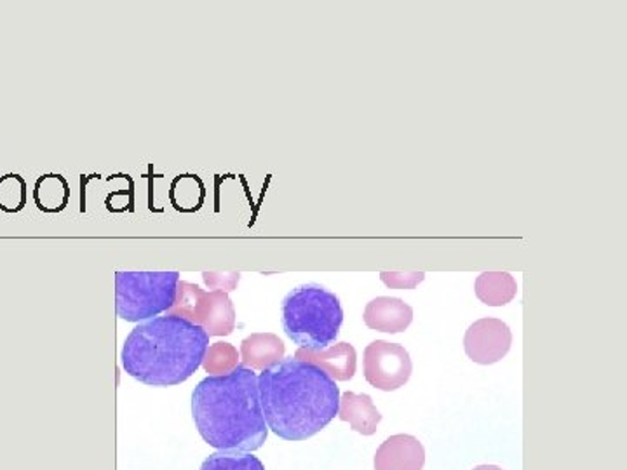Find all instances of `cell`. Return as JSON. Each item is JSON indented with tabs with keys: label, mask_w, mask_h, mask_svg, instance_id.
I'll list each match as a JSON object with an SVG mask.
<instances>
[{
	"label": "cell",
	"mask_w": 627,
	"mask_h": 470,
	"mask_svg": "<svg viewBox=\"0 0 627 470\" xmlns=\"http://www.w3.org/2000/svg\"><path fill=\"white\" fill-rule=\"evenodd\" d=\"M259 391L268 429L285 441L319 434L340 408L335 380L325 369L297 357L262 369Z\"/></svg>",
	"instance_id": "6da1fadb"
},
{
	"label": "cell",
	"mask_w": 627,
	"mask_h": 470,
	"mask_svg": "<svg viewBox=\"0 0 627 470\" xmlns=\"http://www.w3.org/2000/svg\"><path fill=\"white\" fill-rule=\"evenodd\" d=\"M192 418L202 440L218 452H256L268 437L259 377L246 366L201 380L192 392Z\"/></svg>",
	"instance_id": "7a4b0ae2"
},
{
	"label": "cell",
	"mask_w": 627,
	"mask_h": 470,
	"mask_svg": "<svg viewBox=\"0 0 627 470\" xmlns=\"http://www.w3.org/2000/svg\"><path fill=\"white\" fill-rule=\"evenodd\" d=\"M210 334L204 326L178 314L154 317L128 334L121 359L129 377L150 388L187 382L206 360Z\"/></svg>",
	"instance_id": "3957f363"
},
{
	"label": "cell",
	"mask_w": 627,
	"mask_h": 470,
	"mask_svg": "<svg viewBox=\"0 0 627 470\" xmlns=\"http://www.w3.org/2000/svg\"><path fill=\"white\" fill-rule=\"evenodd\" d=\"M283 328L303 351L331 347L343 325V310L335 293L319 284H302L283 300Z\"/></svg>",
	"instance_id": "277c9868"
},
{
	"label": "cell",
	"mask_w": 627,
	"mask_h": 470,
	"mask_svg": "<svg viewBox=\"0 0 627 470\" xmlns=\"http://www.w3.org/2000/svg\"><path fill=\"white\" fill-rule=\"evenodd\" d=\"M180 295L178 272L115 274V310L126 322L149 321L175 307Z\"/></svg>",
	"instance_id": "5b68a950"
},
{
	"label": "cell",
	"mask_w": 627,
	"mask_h": 470,
	"mask_svg": "<svg viewBox=\"0 0 627 470\" xmlns=\"http://www.w3.org/2000/svg\"><path fill=\"white\" fill-rule=\"evenodd\" d=\"M364 379L378 391L392 392L404 388L412 377L413 365L406 348L398 343H369L364 348Z\"/></svg>",
	"instance_id": "8992f818"
},
{
	"label": "cell",
	"mask_w": 627,
	"mask_h": 470,
	"mask_svg": "<svg viewBox=\"0 0 627 470\" xmlns=\"http://www.w3.org/2000/svg\"><path fill=\"white\" fill-rule=\"evenodd\" d=\"M513 345L510 326L500 319L485 317L465 331V354L476 365L490 366L507 356Z\"/></svg>",
	"instance_id": "52a82bcc"
},
{
	"label": "cell",
	"mask_w": 627,
	"mask_h": 470,
	"mask_svg": "<svg viewBox=\"0 0 627 470\" xmlns=\"http://www.w3.org/2000/svg\"><path fill=\"white\" fill-rule=\"evenodd\" d=\"M426 449L417 437L409 434L391 435L375 453V470H422Z\"/></svg>",
	"instance_id": "ba28073f"
},
{
	"label": "cell",
	"mask_w": 627,
	"mask_h": 470,
	"mask_svg": "<svg viewBox=\"0 0 627 470\" xmlns=\"http://www.w3.org/2000/svg\"><path fill=\"white\" fill-rule=\"evenodd\" d=\"M363 317L364 325L368 326L369 330L396 334L412 325L413 308L404 304L403 300L378 296L366 305Z\"/></svg>",
	"instance_id": "9c48e42d"
},
{
	"label": "cell",
	"mask_w": 627,
	"mask_h": 470,
	"mask_svg": "<svg viewBox=\"0 0 627 470\" xmlns=\"http://www.w3.org/2000/svg\"><path fill=\"white\" fill-rule=\"evenodd\" d=\"M294 357L319 366V368L325 369L331 379L340 380V382L351 380L355 373V365H358L354 347H352L351 343L346 342L331 345V347L319 352L299 348Z\"/></svg>",
	"instance_id": "30bf717a"
},
{
	"label": "cell",
	"mask_w": 627,
	"mask_h": 470,
	"mask_svg": "<svg viewBox=\"0 0 627 470\" xmlns=\"http://www.w3.org/2000/svg\"><path fill=\"white\" fill-rule=\"evenodd\" d=\"M337 417L342 422H349L352 431L360 432L361 435L375 434L378 423L383 422V415L377 406L373 405L372 397L368 394L358 396L352 392H346L343 396H340Z\"/></svg>",
	"instance_id": "8fae6325"
},
{
	"label": "cell",
	"mask_w": 627,
	"mask_h": 470,
	"mask_svg": "<svg viewBox=\"0 0 627 470\" xmlns=\"http://www.w3.org/2000/svg\"><path fill=\"white\" fill-rule=\"evenodd\" d=\"M476 296L488 307H504L518 293V284L507 272H482L476 279Z\"/></svg>",
	"instance_id": "7c38bea8"
},
{
	"label": "cell",
	"mask_w": 627,
	"mask_h": 470,
	"mask_svg": "<svg viewBox=\"0 0 627 470\" xmlns=\"http://www.w3.org/2000/svg\"><path fill=\"white\" fill-rule=\"evenodd\" d=\"M285 345L274 334H253L242 342V360L251 368L265 369L283 359Z\"/></svg>",
	"instance_id": "4fadbf2b"
},
{
	"label": "cell",
	"mask_w": 627,
	"mask_h": 470,
	"mask_svg": "<svg viewBox=\"0 0 627 470\" xmlns=\"http://www.w3.org/2000/svg\"><path fill=\"white\" fill-rule=\"evenodd\" d=\"M68 198H71V189L63 176H40L34 190V199L39 209L46 213L62 212L68 203Z\"/></svg>",
	"instance_id": "5bb4252c"
},
{
	"label": "cell",
	"mask_w": 627,
	"mask_h": 470,
	"mask_svg": "<svg viewBox=\"0 0 627 470\" xmlns=\"http://www.w3.org/2000/svg\"><path fill=\"white\" fill-rule=\"evenodd\" d=\"M201 470H265V467L251 453L216 452L202 461Z\"/></svg>",
	"instance_id": "9a60e30c"
},
{
	"label": "cell",
	"mask_w": 627,
	"mask_h": 470,
	"mask_svg": "<svg viewBox=\"0 0 627 470\" xmlns=\"http://www.w3.org/2000/svg\"><path fill=\"white\" fill-rule=\"evenodd\" d=\"M13 195L20 207H23L25 198H27V185L22 180V176H5L2 185H0V201H2V206L0 207L5 209V212H14Z\"/></svg>",
	"instance_id": "2e32d148"
},
{
	"label": "cell",
	"mask_w": 627,
	"mask_h": 470,
	"mask_svg": "<svg viewBox=\"0 0 627 470\" xmlns=\"http://www.w3.org/2000/svg\"><path fill=\"white\" fill-rule=\"evenodd\" d=\"M208 352H210V357H208L206 368L211 373L225 374L236 368L237 352L228 343H216L215 347Z\"/></svg>",
	"instance_id": "e0dca14e"
},
{
	"label": "cell",
	"mask_w": 627,
	"mask_h": 470,
	"mask_svg": "<svg viewBox=\"0 0 627 470\" xmlns=\"http://www.w3.org/2000/svg\"><path fill=\"white\" fill-rule=\"evenodd\" d=\"M384 284L396 290H413L426 279L424 272H383L380 274Z\"/></svg>",
	"instance_id": "ac0fdd59"
},
{
	"label": "cell",
	"mask_w": 627,
	"mask_h": 470,
	"mask_svg": "<svg viewBox=\"0 0 627 470\" xmlns=\"http://www.w3.org/2000/svg\"><path fill=\"white\" fill-rule=\"evenodd\" d=\"M473 470H502V469H500V467H496V466H479Z\"/></svg>",
	"instance_id": "d6986e66"
}]
</instances>
